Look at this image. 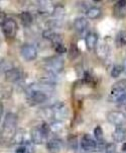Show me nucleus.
<instances>
[{"mask_svg": "<svg viewBox=\"0 0 126 153\" xmlns=\"http://www.w3.org/2000/svg\"><path fill=\"white\" fill-rule=\"evenodd\" d=\"M48 95L45 91L40 88L30 87L27 89V100L32 105H38L47 100Z\"/></svg>", "mask_w": 126, "mask_h": 153, "instance_id": "obj_4", "label": "nucleus"}, {"mask_svg": "<svg viewBox=\"0 0 126 153\" xmlns=\"http://www.w3.org/2000/svg\"><path fill=\"white\" fill-rule=\"evenodd\" d=\"M24 147H25V149H26V153H35L34 147H33V145L32 143H29V142H26V143L24 144Z\"/></svg>", "mask_w": 126, "mask_h": 153, "instance_id": "obj_28", "label": "nucleus"}, {"mask_svg": "<svg viewBox=\"0 0 126 153\" xmlns=\"http://www.w3.org/2000/svg\"><path fill=\"white\" fill-rule=\"evenodd\" d=\"M116 41H117V43L119 46L126 45V32L125 30H121V32L118 33Z\"/></svg>", "mask_w": 126, "mask_h": 153, "instance_id": "obj_24", "label": "nucleus"}, {"mask_svg": "<svg viewBox=\"0 0 126 153\" xmlns=\"http://www.w3.org/2000/svg\"><path fill=\"white\" fill-rule=\"evenodd\" d=\"M113 139L116 142H123L126 140V129L123 127H117L112 135Z\"/></svg>", "mask_w": 126, "mask_h": 153, "instance_id": "obj_15", "label": "nucleus"}, {"mask_svg": "<svg viewBox=\"0 0 126 153\" xmlns=\"http://www.w3.org/2000/svg\"><path fill=\"white\" fill-rule=\"evenodd\" d=\"M104 152L105 153H115L116 152V145L114 143H108L107 145H105Z\"/></svg>", "mask_w": 126, "mask_h": 153, "instance_id": "obj_26", "label": "nucleus"}, {"mask_svg": "<svg viewBox=\"0 0 126 153\" xmlns=\"http://www.w3.org/2000/svg\"><path fill=\"white\" fill-rule=\"evenodd\" d=\"M89 27V22L85 17H78L74 22V27L78 33H84Z\"/></svg>", "mask_w": 126, "mask_h": 153, "instance_id": "obj_13", "label": "nucleus"}, {"mask_svg": "<svg viewBox=\"0 0 126 153\" xmlns=\"http://www.w3.org/2000/svg\"><path fill=\"white\" fill-rule=\"evenodd\" d=\"M50 131H51L50 125H47V124L32 129V132H30V139H32V143L37 145L45 143Z\"/></svg>", "mask_w": 126, "mask_h": 153, "instance_id": "obj_3", "label": "nucleus"}, {"mask_svg": "<svg viewBox=\"0 0 126 153\" xmlns=\"http://www.w3.org/2000/svg\"><path fill=\"white\" fill-rule=\"evenodd\" d=\"M84 153H101L99 150H94V151H84Z\"/></svg>", "mask_w": 126, "mask_h": 153, "instance_id": "obj_31", "label": "nucleus"}, {"mask_svg": "<svg viewBox=\"0 0 126 153\" xmlns=\"http://www.w3.org/2000/svg\"><path fill=\"white\" fill-rule=\"evenodd\" d=\"M43 37L45 39H48V40H51V42L53 43V45L63 43V41H62V36L55 32H53V30H45V32L43 33Z\"/></svg>", "mask_w": 126, "mask_h": 153, "instance_id": "obj_16", "label": "nucleus"}, {"mask_svg": "<svg viewBox=\"0 0 126 153\" xmlns=\"http://www.w3.org/2000/svg\"><path fill=\"white\" fill-rule=\"evenodd\" d=\"M113 14L117 19H123L126 16V1L121 0V1H117L114 4L113 7Z\"/></svg>", "mask_w": 126, "mask_h": 153, "instance_id": "obj_10", "label": "nucleus"}, {"mask_svg": "<svg viewBox=\"0 0 126 153\" xmlns=\"http://www.w3.org/2000/svg\"><path fill=\"white\" fill-rule=\"evenodd\" d=\"M51 13H53V19L58 22V20H62L64 17H65L66 9L63 5H58V6H56L55 8L53 9V12H51Z\"/></svg>", "mask_w": 126, "mask_h": 153, "instance_id": "obj_17", "label": "nucleus"}, {"mask_svg": "<svg viewBox=\"0 0 126 153\" xmlns=\"http://www.w3.org/2000/svg\"><path fill=\"white\" fill-rule=\"evenodd\" d=\"M2 32L8 39L14 38L17 33V23L11 17H6L2 22Z\"/></svg>", "mask_w": 126, "mask_h": 153, "instance_id": "obj_6", "label": "nucleus"}, {"mask_svg": "<svg viewBox=\"0 0 126 153\" xmlns=\"http://www.w3.org/2000/svg\"><path fill=\"white\" fill-rule=\"evenodd\" d=\"M18 117L14 113L6 114L2 126V137L3 139H10L16 136V125Z\"/></svg>", "mask_w": 126, "mask_h": 153, "instance_id": "obj_1", "label": "nucleus"}, {"mask_svg": "<svg viewBox=\"0 0 126 153\" xmlns=\"http://www.w3.org/2000/svg\"><path fill=\"white\" fill-rule=\"evenodd\" d=\"M112 88H116V89L126 91V79H122V80H120V81L116 82V83L112 86Z\"/></svg>", "mask_w": 126, "mask_h": 153, "instance_id": "obj_25", "label": "nucleus"}, {"mask_svg": "<svg viewBox=\"0 0 126 153\" xmlns=\"http://www.w3.org/2000/svg\"><path fill=\"white\" fill-rule=\"evenodd\" d=\"M123 69H124V71L126 72V60L124 61V63H123Z\"/></svg>", "mask_w": 126, "mask_h": 153, "instance_id": "obj_33", "label": "nucleus"}, {"mask_svg": "<svg viewBox=\"0 0 126 153\" xmlns=\"http://www.w3.org/2000/svg\"><path fill=\"white\" fill-rule=\"evenodd\" d=\"M68 54H69L68 57H69L70 60H75L76 58H78L79 55H80V51H79L78 47H77L76 45H72Z\"/></svg>", "mask_w": 126, "mask_h": 153, "instance_id": "obj_21", "label": "nucleus"}, {"mask_svg": "<svg viewBox=\"0 0 126 153\" xmlns=\"http://www.w3.org/2000/svg\"><path fill=\"white\" fill-rule=\"evenodd\" d=\"M21 77H22V72L19 69L16 68L9 70V71H7L5 73V79L8 82H16L21 79Z\"/></svg>", "mask_w": 126, "mask_h": 153, "instance_id": "obj_12", "label": "nucleus"}, {"mask_svg": "<svg viewBox=\"0 0 126 153\" xmlns=\"http://www.w3.org/2000/svg\"><path fill=\"white\" fill-rule=\"evenodd\" d=\"M97 145H98V143L88 134L84 135L81 140V147L84 151H94V150H97Z\"/></svg>", "mask_w": 126, "mask_h": 153, "instance_id": "obj_9", "label": "nucleus"}, {"mask_svg": "<svg viewBox=\"0 0 126 153\" xmlns=\"http://www.w3.org/2000/svg\"><path fill=\"white\" fill-rule=\"evenodd\" d=\"M20 20H21V22L23 23V25L28 27V25H30L32 23L33 17L30 12L24 11V12H22V13H20Z\"/></svg>", "mask_w": 126, "mask_h": 153, "instance_id": "obj_20", "label": "nucleus"}, {"mask_svg": "<svg viewBox=\"0 0 126 153\" xmlns=\"http://www.w3.org/2000/svg\"><path fill=\"white\" fill-rule=\"evenodd\" d=\"M85 42H86V46L89 50H92L95 47H97V43H98V35L94 32L89 33L88 35L86 36V39H85Z\"/></svg>", "mask_w": 126, "mask_h": 153, "instance_id": "obj_14", "label": "nucleus"}, {"mask_svg": "<svg viewBox=\"0 0 126 153\" xmlns=\"http://www.w3.org/2000/svg\"><path fill=\"white\" fill-rule=\"evenodd\" d=\"M96 53L100 58H106L108 54H109V47H108V45H105V44H100V45L97 46Z\"/></svg>", "mask_w": 126, "mask_h": 153, "instance_id": "obj_19", "label": "nucleus"}, {"mask_svg": "<svg viewBox=\"0 0 126 153\" xmlns=\"http://www.w3.org/2000/svg\"><path fill=\"white\" fill-rule=\"evenodd\" d=\"M86 14H87V17L90 19H96L98 17L101 16L102 14V11L99 7L97 6H92V7H89L86 11Z\"/></svg>", "mask_w": 126, "mask_h": 153, "instance_id": "obj_18", "label": "nucleus"}, {"mask_svg": "<svg viewBox=\"0 0 126 153\" xmlns=\"http://www.w3.org/2000/svg\"><path fill=\"white\" fill-rule=\"evenodd\" d=\"M122 71H124V69H123V65L116 64V65H114V66H113V68H112L111 76L114 77V78H117V77L120 76V74L122 73Z\"/></svg>", "mask_w": 126, "mask_h": 153, "instance_id": "obj_22", "label": "nucleus"}, {"mask_svg": "<svg viewBox=\"0 0 126 153\" xmlns=\"http://www.w3.org/2000/svg\"><path fill=\"white\" fill-rule=\"evenodd\" d=\"M94 136L97 141H98V143H103V131L100 126H97L96 128H95Z\"/></svg>", "mask_w": 126, "mask_h": 153, "instance_id": "obj_23", "label": "nucleus"}, {"mask_svg": "<svg viewBox=\"0 0 126 153\" xmlns=\"http://www.w3.org/2000/svg\"><path fill=\"white\" fill-rule=\"evenodd\" d=\"M55 50L58 54H64L66 53V47L64 46L63 43L56 44V45H55Z\"/></svg>", "mask_w": 126, "mask_h": 153, "instance_id": "obj_27", "label": "nucleus"}, {"mask_svg": "<svg viewBox=\"0 0 126 153\" xmlns=\"http://www.w3.org/2000/svg\"><path fill=\"white\" fill-rule=\"evenodd\" d=\"M107 120L113 125L117 127H122L126 123V116L121 111H109L107 115Z\"/></svg>", "mask_w": 126, "mask_h": 153, "instance_id": "obj_7", "label": "nucleus"}, {"mask_svg": "<svg viewBox=\"0 0 126 153\" xmlns=\"http://www.w3.org/2000/svg\"><path fill=\"white\" fill-rule=\"evenodd\" d=\"M69 145L72 149H76L77 148V138L76 137H70L69 138Z\"/></svg>", "mask_w": 126, "mask_h": 153, "instance_id": "obj_29", "label": "nucleus"}, {"mask_svg": "<svg viewBox=\"0 0 126 153\" xmlns=\"http://www.w3.org/2000/svg\"><path fill=\"white\" fill-rule=\"evenodd\" d=\"M15 153H26V149H25L24 146H20L16 149Z\"/></svg>", "mask_w": 126, "mask_h": 153, "instance_id": "obj_30", "label": "nucleus"}, {"mask_svg": "<svg viewBox=\"0 0 126 153\" xmlns=\"http://www.w3.org/2000/svg\"><path fill=\"white\" fill-rule=\"evenodd\" d=\"M122 151L126 152V143H124V144L122 145Z\"/></svg>", "mask_w": 126, "mask_h": 153, "instance_id": "obj_32", "label": "nucleus"}, {"mask_svg": "<svg viewBox=\"0 0 126 153\" xmlns=\"http://www.w3.org/2000/svg\"><path fill=\"white\" fill-rule=\"evenodd\" d=\"M64 59L60 56L51 57L45 60V68L48 72L51 73H56L61 72L64 69Z\"/></svg>", "mask_w": 126, "mask_h": 153, "instance_id": "obj_5", "label": "nucleus"}, {"mask_svg": "<svg viewBox=\"0 0 126 153\" xmlns=\"http://www.w3.org/2000/svg\"><path fill=\"white\" fill-rule=\"evenodd\" d=\"M20 54H21L22 58L26 61H33L37 59V51L35 47L30 44H25L21 47L20 50Z\"/></svg>", "mask_w": 126, "mask_h": 153, "instance_id": "obj_8", "label": "nucleus"}, {"mask_svg": "<svg viewBox=\"0 0 126 153\" xmlns=\"http://www.w3.org/2000/svg\"><path fill=\"white\" fill-rule=\"evenodd\" d=\"M45 116L48 119H51L55 122H62L68 117L69 110L63 102H56L53 107L45 108Z\"/></svg>", "mask_w": 126, "mask_h": 153, "instance_id": "obj_2", "label": "nucleus"}, {"mask_svg": "<svg viewBox=\"0 0 126 153\" xmlns=\"http://www.w3.org/2000/svg\"><path fill=\"white\" fill-rule=\"evenodd\" d=\"M63 146L64 144L60 139H51L47 143V149L50 153H60Z\"/></svg>", "mask_w": 126, "mask_h": 153, "instance_id": "obj_11", "label": "nucleus"}]
</instances>
